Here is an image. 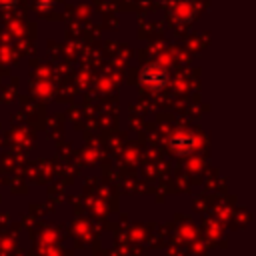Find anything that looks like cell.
<instances>
[{
  "instance_id": "6da1fadb",
  "label": "cell",
  "mask_w": 256,
  "mask_h": 256,
  "mask_svg": "<svg viewBox=\"0 0 256 256\" xmlns=\"http://www.w3.org/2000/svg\"><path fill=\"white\" fill-rule=\"evenodd\" d=\"M172 144H174V148H178V150H182V146L184 144H188V146H192L194 144V140L188 136V138H182V136H178V138H174L172 140Z\"/></svg>"
}]
</instances>
